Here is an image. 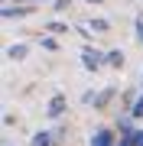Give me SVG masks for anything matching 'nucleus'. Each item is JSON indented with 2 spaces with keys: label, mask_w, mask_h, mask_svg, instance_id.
Here are the masks:
<instances>
[{
  "label": "nucleus",
  "mask_w": 143,
  "mask_h": 146,
  "mask_svg": "<svg viewBox=\"0 0 143 146\" xmlns=\"http://www.w3.org/2000/svg\"><path fill=\"white\" fill-rule=\"evenodd\" d=\"M91 26H94L98 33H104V29H107V20H94V23H91Z\"/></svg>",
  "instance_id": "obj_8"
},
{
  "label": "nucleus",
  "mask_w": 143,
  "mask_h": 146,
  "mask_svg": "<svg viewBox=\"0 0 143 146\" xmlns=\"http://www.w3.org/2000/svg\"><path fill=\"white\" fill-rule=\"evenodd\" d=\"M91 146H117L114 143V133L111 130H98L94 136H91Z\"/></svg>",
  "instance_id": "obj_1"
},
{
  "label": "nucleus",
  "mask_w": 143,
  "mask_h": 146,
  "mask_svg": "<svg viewBox=\"0 0 143 146\" xmlns=\"http://www.w3.org/2000/svg\"><path fill=\"white\" fill-rule=\"evenodd\" d=\"M81 58H85V68H91V72L101 65V55H98V52H91V49H85V55H81Z\"/></svg>",
  "instance_id": "obj_2"
},
{
  "label": "nucleus",
  "mask_w": 143,
  "mask_h": 146,
  "mask_svg": "<svg viewBox=\"0 0 143 146\" xmlns=\"http://www.w3.org/2000/svg\"><path fill=\"white\" fill-rule=\"evenodd\" d=\"M29 146H52V140H49V133H36Z\"/></svg>",
  "instance_id": "obj_5"
},
{
  "label": "nucleus",
  "mask_w": 143,
  "mask_h": 146,
  "mask_svg": "<svg viewBox=\"0 0 143 146\" xmlns=\"http://www.w3.org/2000/svg\"><path fill=\"white\" fill-rule=\"evenodd\" d=\"M23 55H26V46H13L10 49V58H23Z\"/></svg>",
  "instance_id": "obj_6"
},
{
  "label": "nucleus",
  "mask_w": 143,
  "mask_h": 146,
  "mask_svg": "<svg viewBox=\"0 0 143 146\" xmlns=\"http://www.w3.org/2000/svg\"><path fill=\"white\" fill-rule=\"evenodd\" d=\"M140 146H143V140H140Z\"/></svg>",
  "instance_id": "obj_10"
},
{
  "label": "nucleus",
  "mask_w": 143,
  "mask_h": 146,
  "mask_svg": "<svg viewBox=\"0 0 143 146\" xmlns=\"http://www.w3.org/2000/svg\"><path fill=\"white\" fill-rule=\"evenodd\" d=\"M26 3H33V0H26Z\"/></svg>",
  "instance_id": "obj_9"
},
{
  "label": "nucleus",
  "mask_w": 143,
  "mask_h": 146,
  "mask_svg": "<svg viewBox=\"0 0 143 146\" xmlns=\"http://www.w3.org/2000/svg\"><path fill=\"white\" fill-rule=\"evenodd\" d=\"M33 10H29V7H16V10H13V7H3V16H7V20H13V16H29Z\"/></svg>",
  "instance_id": "obj_3"
},
{
  "label": "nucleus",
  "mask_w": 143,
  "mask_h": 146,
  "mask_svg": "<svg viewBox=\"0 0 143 146\" xmlns=\"http://www.w3.org/2000/svg\"><path fill=\"white\" fill-rule=\"evenodd\" d=\"M62 110H65V98H55L52 104H49V114H52V117H59Z\"/></svg>",
  "instance_id": "obj_4"
},
{
  "label": "nucleus",
  "mask_w": 143,
  "mask_h": 146,
  "mask_svg": "<svg viewBox=\"0 0 143 146\" xmlns=\"http://www.w3.org/2000/svg\"><path fill=\"white\" fill-rule=\"evenodd\" d=\"M117 146H120V143H117Z\"/></svg>",
  "instance_id": "obj_11"
},
{
  "label": "nucleus",
  "mask_w": 143,
  "mask_h": 146,
  "mask_svg": "<svg viewBox=\"0 0 143 146\" xmlns=\"http://www.w3.org/2000/svg\"><path fill=\"white\" fill-rule=\"evenodd\" d=\"M43 49H49V52H52V49H59V46H55L52 36H46V39H43Z\"/></svg>",
  "instance_id": "obj_7"
}]
</instances>
